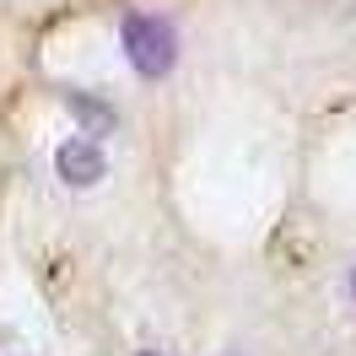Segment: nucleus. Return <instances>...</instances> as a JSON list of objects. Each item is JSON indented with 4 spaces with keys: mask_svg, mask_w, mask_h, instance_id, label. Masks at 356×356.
Listing matches in <instances>:
<instances>
[{
    "mask_svg": "<svg viewBox=\"0 0 356 356\" xmlns=\"http://www.w3.org/2000/svg\"><path fill=\"white\" fill-rule=\"evenodd\" d=\"M119 38H124V60H130L146 81L156 76H168L178 60V33L168 17H152V11H130L124 27H119Z\"/></svg>",
    "mask_w": 356,
    "mask_h": 356,
    "instance_id": "1",
    "label": "nucleus"
},
{
    "mask_svg": "<svg viewBox=\"0 0 356 356\" xmlns=\"http://www.w3.org/2000/svg\"><path fill=\"white\" fill-rule=\"evenodd\" d=\"M54 168H60V178H65V184H76V189H92V184L103 178V168H108V162H103V146H97V140L70 135L65 146L54 152Z\"/></svg>",
    "mask_w": 356,
    "mask_h": 356,
    "instance_id": "2",
    "label": "nucleus"
},
{
    "mask_svg": "<svg viewBox=\"0 0 356 356\" xmlns=\"http://www.w3.org/2000/svg\"><path fill=\"white\" fill-rule=\"evenodd\" d=\"M65 103H70V113H76V119H81V124H87L92 135H103V130H113V108H108V103H97V97H92V92H70Z\"/></svg>",
    "mask_w": 356,
    "mask_h": 356,
    "instance_id": "3",
    "label": "nucleus"
},
{
    "mask_svg": "<svg viewBox=\"0 0 356 356\" xmlns=\"http://www.w3.org/2000/svg\"><path fill=\"white\" fill-rule=\"evenodd\" d=\"M351 297H356V275H351Z\"/></svg>",
    "mask_w": 356,
    "mask_h": 356,
    "instance_id": "4",
    "label": "nucleus"
},
{
    "mask_svg": "<svg viewBox=\"0 0 356 356\" xmlns=\"http://www.w3.org/2000/svg\"><path fill=\"white\" fill-rule=\"evenodd\" d=\"M140 356H156V351H140Z\"/></svg>",
    "mask_w": 356,
    "mask_h": 356,
    "instance_id": "5",
    "label": "nucleus"
}]
</instances>
